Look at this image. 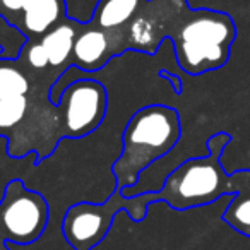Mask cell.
Returning a JSON list of instances; mask_svg holds the SVG:
<instances>
[{
    "mask_svg": "<svg viewBox=\"0 0 250 250\" xmlns=\"http://www.w3.org/2000/svg\"><path fill=\"white\" fill-rule=\"evenodd\" d=\"M18 62L28 72V76H31V74H45V76H48L50 74L48 55H46V50L43 48L40 40H29L26 43Z\"/></svg>",
    "mask_w": 250,
    "mask_h": 250,
    "instance_id": "17",
    "label": "cell"
},
{
    "mask_svg": "<svg viewBox=\"0 0 250 250\" xmlns=\"http://www.w3.org/2000/svg\"><path fill=\"white\" fill-rule=\"evenodd\" d=\"M231 143V136L218 132L208 139V154L185 160L158 188V202L163 201L175 211L202 208L226 195H236L250 188V170L228 173L221 165V154Z\"/></svg>",
    "mask_w": 250,
    "mask_h": 250,
    "instance_id": "1",
    "label": "cell"
},
{
    "mask_svg": "<svg viewBox=\"0 0 250 250\" xmlns=\"http://www.w3.org/2000/svg\"><path fill=\"white\" fill-rule=\"evenodd\" d=\"M146 0H98L93 22L106 31H125Z\"/></svg>",
    "mask_w": 250,
    "mask_h": 250,
    "instance_id": "12",
    "label": "cell"
},
{
    "mask_svg": "<svg viewBox=\"0 0 250 250\" xmlns=\"http://www.w3.org/2000/svg\"><path fill=\"white\" fill-rule=\"evenodd\" d=\"M158 76L163 77V79H167V81H170L171 87H173V91H175L177 94H180V93H182V81H180V77H178L177 74L167 72V70H160V72H158Z\"/></svg>",
    "mask_w": 250,
    "mask_h": 250,
    "instance_id": "19",
    "label": "cell"
},
{
    "mask_svg": "<svg viewBox=\"0 0 250 250\" xmlns=\"http://www.w3.org/2000/svg\"><path fill=\"white\" fill-rule=\"evenodd\" d=\"M24 11V0H0V14L5 16L14 24V21Z\"/></svg>",
    "mask_w": 250,
    "mask_h": 250,
    "instance_id": "18",
    "label": "cell"
},
{
    "mask_svg": "<svg viewBox=\"0 0 250 250\" xmlns=\"http://www.w3.org/2000/svg\"><path fill=\"white\" fill-rule=\"evenodd\" d=\"M38 2H42V0H24V11H26V9L31 7V5L38 4Z\"/></svg>",
    "mask_w": 250,
    "mask_h": 250,
    "instance_id": "21",
    "label": "cell"
},
{
    "mask_svg": "<svg viewBox=\"0 0 250 250\" xmlns=\"http://www.w3.org/2000/svg\"><path fill=\"white\" fill-rule=\"evenodd\" d=\"M63 137L83 139L103 124L108 108V93L96 79L84 77L67 84L59 100Z\"/></svg>",
    "mask_w": 250,
    "mask_h": 250,
    "instance_id": "6",
    "label": "cell"
},
{
    "mask_svg": "<svg viewBox=\"0 0 250 250\" xmlns=\"http://www.w3.org/2000/svg\"><path fill=\"white\" fill-rule=\"evenodd\" d=\"M28 42L29 38L18 26L0 14V48H2L0 60H18Z\"/></svg>",
    "mask_w": 250,
    "mask_h": 250,
    "instance_id": "16",
    "label": "cell"
},
{
    "mask_svg": "<svg viewBox=\"0 0 250 250\" xmlns=\"http://www.w3.org/2000/svg\"><path fill=\"white\" fill-rule=\"evenodd\" d=\"M0 55H2V48H0Z\"/></svg>",
    "mask_w": 250,
    "mask_h": 250,
    "instance_id": "22",
    "label": "cell"
},
{
    "mask_svg": "<svg viewBox=\"0 0 250 250\" xmlns=\"http://www.w3.org/2000/svg\"><path fill=\"white\" fill-rule=\"evenodd\" d=\"M81 26H83V22L65 18L40 38L50 60V74L55 72L60 77L69 69L74 43H76V38L81 31Z\"/></svg>",
    "mask_w": 250,
    "mask_h": 250,
    "instance_id": "10",
    "label": "cell"
},
{
    "mask_svg": "<svg viewBox=\"0 0 250 250\" xmlns=\"http://www.w3.org/2000/svg\"><path fill=\"white\" fill-rule=\"evenodd\" d=\"M48 202L22 180H11L0 199V238L12 245L35 243L48 225Z\"/></svg>",
    "mask_w": 250,
    "mask_h": 250,
    "instance_id": "5",
    "label": "cell"
},
{
    "mask_svg": "<svg viewBox=\"0 0 250 250\" xmlns=\"http://www.w3.org/2000/svg\"><path fill=\"white\" fill-rule=\"evenodd\" d=\"M158 202L156 190L125 197L122 190L113 188L106 201L77 202L67 209L62 221V235L74 250H91L103 242L120 211H125L134 221H143L149 204Z\"/></svg>",
    "mask_w": 250,
    "mask_h": 250,
    "instance_id": "4",
    "label": "cell"
},
{
    "mask_svg": "<svg viewBox=\"0 0 250 250\" xmlns=\"http://www.w3.org/2000/svg\"><path fill=\"white\" fill-rule=\"evenodd\" d=\"M63 137L59 106L50 103L48 96L38 98L29 93V108L24 120L7 137V154L22 158L28 153L36 154V161L53 153Z\"/></svg>",
    "mask_w": 250,
    "mask_h": 250,
    "instance_id": "7",
    "label": "cell"
},
{
    "mask_svg": "<svg viewBox=\"0 0 250 250\" xmlns=\"http://www.w3.org/2000/svg\"><path fill=\"white\" fill-rule=\"evenodd\" d=\"M29 108V94L12 96L0 100V136L9 137L21 122L24 120Z\"/></svg>",
    "mask_w": 250,
    "mask_h": 250,
    "instance_id": "14",
    "label": "cell"
},
{
    "mask_svg": "<svg viewBox=\"0 0 250 250\" xmlns=\"http://www.w3.org/2000/svg\"><path fill=\"white\" fill-rule=\"evenodd\" d=\"M236 26L228 12L192 9L188 2L175 12L167 33L180 69L188 76L212 72L229 60Z\"/></svg>",
    "mask_w": 250,
    "mask_h": 250,
    "instance_id": "2",
    "label": "cell"
},
{
    "mask_svg": "<svg viewBox=\"0 0 250 250\" xmlns=\"http://www.w3.org/2000/svg\"><path fill=\"white\" fill-rule=\"evenodd\" d=\"M0 250H14V249H12V247L9 245V243L5 242V240L0 238Z\"/></svg>",
    "mask_w": 250,
    "mask_h": 250,
    "instance_id": "20",
    "label": "cell"
},
{
    "mask_svg": "<svg viewBox=\"0 0 250 250\" xmlns=\"http://www.w3.org/2000/svg\"><path fill=\"white\" fill-rule=\"evenodd\" d=\"M65 18L67 7L63 0H42L22 11V14L16 19L14 24L29 40H40Z\"/></svg>",
    "mask_w": 250,
    "mask_h": 250,
    "instance_id": "11",
    "label": "cell"
},
{
    "mask_svg": "<svg viewBox=\"0 0 250 250\" xmlns=\"http://www.w3.org/2000/svg\"><path fill=\"white\" fill-rule=\"evenodd\" d=\"M184 2L185 0H146L125 28L127 50L154 55L167 40L171 19Z\"/></svg>",
    "mask_w": 250,
    "mask_h": 250,
    "instance_id": "8",
    "label": "cell"
},
{
    "mask_svg": "<svg viewBox=\"0 0 250 250\" xmlns=\"http://www.w3.org/2000/svg\"><path fill=\"white\" fill-rule=\"evenodd\" d=\"M180 115L167 104H147L129 118L122 134V154L115 160L111 171L117 180L115 188L134 187L149 165L167 156L180 141Z\"/></svg>",
    "mask_w": 250,
    "mask_h": 250,
    "instance_id": "3",
    "label": "cell"
},
{
    "mask_svg": "<svg viewBox=\"0 0 250 250\" xmlns=\"http://www.w3.org/2000/svg\"><path fill=\"white\" fill-rule=\"evenodd\" d=\"M127 52L125 31H106L91 21L83 22L70 57V65L87 74L101 70L113 57Z\"/></svg>",
    "mask_w": 250,
    "mask_h": 250,
    "instance_id": "9",
    "label": "cell"
},
{
    "mask_svg": "<svg viewBox=\"0 0 250 250\" xmlns=\"http://www.w3.org/2000/svg\"><path fill=\"white\" fill-rule=\"evenodd\" d=\"M223 221L245 236H250V188L229 199L223 212Z\"/></svg>",
    "mask_w": 250,
    "mask_h": 250,
    "instance_id": "15",
    "label": "cell"
},
{
    "mask_svg": "<svg viewBox=\"0 0 250 250\" xmlns=\"http://www.w3.org/2000/svg\"><path fill=\"white\" fill-rule=\"evenodd\" d=\"M31 89V77L18 60H0V100L26 96Z\"/></svg>",
    "mask_w": 250,
    "mask_h": 250,
    "instance_id": "13",
    "label": "cell"
}]
</instances>
